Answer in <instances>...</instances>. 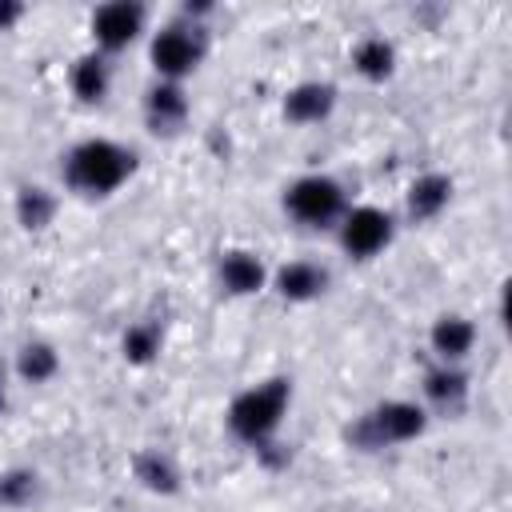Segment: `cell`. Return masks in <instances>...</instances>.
Masks as SVG:
<instances>
[{
    "mask_svg": "<svg viewBox=\"0 0 512 512\" xmlns=\"http://www.w3.org/2000/svg\"><path fill=\"white\" fill-rule=\"evenodd\" d=\"M136 168V156L112 140H80L68 156H64V180L72 192L84 196H108L116 192Z\"/></svg>",
    "mask_w": 512,
    "mask_h": 512,
    "instance_id": "1",
    "label": "cell"
},
{
    "mask_svg": "<svg viewBox=\"0 0 512 512\" xmlns=\"http://www.w3.org/2000/svg\"><path fill=\"white\" fill-rule=\"evenodd\" d=\"M288 400H292V384L288 380H264V384H256V388H248V392H240L232 404H228V428H232V436L236 440H244V444H264V440H272L276 436V428H280V420H284V412H288Z\"/></svg>",
    "mask_w": 512,
    "mask_h": 512,
    "instance_id": "2",
    "label": "cell"
},
{
    "mask_svg": "<svg viewBox=\"0 0 512 512\" xmlns=\"http://www.w3.org/2000/svg\"><path fill=\"white\" fill-rule=\"evenodd\" d=\"M284 208H288L292 220H300L308 228H328L348 212V200H344V188L332 176L312 172V176H300V180L288 184Z\"/></svg>",
    "mask_w": 512,
    "mask_h": 512,
    "instance_id": "4",
    "label": "cell"
},
{
    "mask_svg": "<svg viewBox=\"0 0 512 512\" xmlns=\"http://www.w3.org/2000/svg\"><path fill=\"white\" fill-rule=\"evenodd\" d=\"M32 496V472H8L0 476V504H24Z\"/></svg>",
    "mask_w": 512,
    "mask_h": 512,
    "instance_id": "21",
    "label": "cell"
},
{
    "mask_svg": "<svg viewBox=\"0 0 512 512\" xmlns=\"http://www.w3.org/2000/svg\"><path fill=\"white\" fill-rule=\"evenodd\" d=\"M336 108V88L328 80H304L284 96V116L292 124H320Z\"/></svg>",
    "mask_w": 512,
    "mask_h": 512,
    "instance_id": "8",
    "label": "cell"
},
{
    "mask_svg": "<svg viewBox=\"0 0 512 512\" xmlns=\"http://www.w3.org/2000/svg\"><path fill=\"white\" fill-rule=\"evenodd\" d=\"M392 244V216L384 208H352L340 216V248L356 260H368Z\"/></svg>",
    "mask_w": 512,
    "mask_h": 512,
    "instance_id": "5",
    "label": "cell"
},
{
    "mask_svg": "<svg viewBox=\"0 0 512 512\" xmlns=\"http://www.w3.org/2000/svg\"><path fill=\"white\" fill-rule=\"evenodd\" d=\"M108 64H104V56H96V52H88V56H80L76 64H72V92L84 100V104H100L104 96H108Z\"/></svg>",
    "mask_w": 512,
    "mask_h": 512,
    "instance_id": "17",
    "label": "cell"
},
{
    "mask_svg": "<svg viewBox=\"0 0 512 512\" xmlns=\"http://www.w3.org/2000/svg\"><path fill=\"white\" fill-rule=\"evenodd\" d=\"M148 52H152L156 72H160L164 80H176V84H180V76H188V72L200 64L204 44H200L196 28L172 24V28H164V32L152 36V48H148Z\"/></svg>",
    "mask_w": 512,
    "mask_h": 512,
    "instance_id": "6",
    "label": "cell"
},
{
    "mask_svg": "<svg viewBox=\"0 0 512 512\" xmlns=\"http://www.w3.org/2000/svg\"><path fill=\"white\" fill-rule=\"evenodd\" d=\"M16 220L28 232H44L56 220V196L48 188H40V184H24L16 192Z\"/></svg>",
    "mask_w": 512,
    "mask_h": 512,
    "instance_id": "15",
    "label": "cell"
},
{
    "mask_svg": "<svg viewBox=\"0 0 512 512\" xmlns=\"http://www.w3.org/2000/svg\"><path fill=\"white\" fill-rule=\"evenodd\" d=\"M144 116H148L152 132H176L188 120V92L176 80H160L144 96Z\"/></svg>",
    "mask_w": 512,
    "mask_h": 512,
    "instance_id": "9",
    "label": "cell"
},
{
    "mask_svg": "<svg viewBox=\"0 0 512 512\" xmlns=\"http://www.w3.org/2000/svg\"><path fill=\"white\" fill-rule=\"evenodd\" d=\"M120 348H124V360H128V364H152L156 352H160V324H156V320H136V324L124 332Z\"/></svg>",
    "mask_w": 512,
    "mask_h": 512,
    "instance_id": "20",
    "label": "cell"
},
{
    "mask_svg": "<svg viewBox=\"0 0 512 512\" xmlns=\"http://www.w3.org/2000/svg\"><path fill=\"white\" fill-rule=\"evenodd\" d=\"M428 428V412L412 400H384L380 408H372L368 416H360L352 424V444L372 452V448H384V444H408L416 436H424Z\"/></svg>",
    "mask_w": 512,
    "mask_h": 512,
    "instance_id": "3",
    "label": "cell"
},
{
    "mask_svg": "<svg viewBox=\"0 0 512 512\" xmlns=\"http://www.w3.org/2000/svg\"><path fill=\"white\" fill-rule=\"evenodd\" d=\"M144 4L136 0H112V4H100L92 12V36L100 48L116 52V48H128L140 32H144Z\"/></svg>",
    "mask_w": 512,
    "mask_h": 512,
    "instance_id": "7",
    "label": "cell"
},
{
    "mask_svg": "<svg viewBox=\"0 0 512 512\" xmlns=\"http://www.w3.org/2000/svg\"><path fill=\"white\" fill-rule=\"evenodd\" d=\"M272 284H276V292L284 300L304 304V300H312V296H320L328 288V272L320 264H312V260H288V264L276 268V280Z\"/></svg>",
    "mask_w": 512,
    "mask_h": 512,
    "instance_id": "10",
    "label": "cell"
},
{
    "mask_svg": "<svg viewBox=\"0 0 512 512\" xmlns=\"http://www.w3.org/2000/svg\"><path fill=\"white\" fill-rule=\"evenodd\" d=\"M428 340H432V352L440 356V364H456V360H464V356L472 352V344H476V324L464 320V316H440V320L432 324Z\"/></svg>",
    "mask_w": 512,
    "mask_h": 512,
    "instance_id": "12",
    "label": "cell"
},
{
    "mask_svg": "<svg viewBox=\"0 0 512 512\" xmlns=\"http://www.w3.org/2000/svg\"><path fill=\"white\" fill-rule=\"evenodd\" d=\"M264 280H268V272H264V264H260L256 252L232 248V252L220 256V284H224L232 296H252V292L264 288Z\"/></svg>",
    "mask_w": 512,
    "mask_h": 512,
    "instance_id": "11",
    "label": "cell"
},
{
    "mask_svg": "<svg viewBox=\"0 0 512 512\" xmlns=\"http://www.w3.org/2000/svg\"><path fill=\"white\" fill-rule=\"evenodd\" d=\"M448 200H452V176L424 172L408 188V216L412 220H432V216H440L448 208Z\"/></svg>",
    "mask_w": 512,
    "mask_h": 512,
    "instance_id": "13",
    "label": "cell"
},
{
    "mask_svg": "<svg viewBox=\"0 0 512 512\" xmlns=\"http://www.w3.org/2000/svg\"><path fill=\"white\" fill-rule=\"evenodd\" d=\"M424 396L436 408H460L468 396V376L456 364H436L424 372Z\"/></svg>",
    "mask_w": 512,
    "mask_h": 512,
    "instance_id": "14",
    "label": "cell"
},
{
    "mask_svg": "<svg viewBox=\"0 0 512 512\" xmlns=\"http://www.w3.org/2000/svg\"><path fill=\"white\" fill-rule=\"evenodd\" d=\"M136 480L148 488V492H160V496H172L176 488H180V472H176V464L168 460V456H160V452H140L136 456Z\"/></svg>",
    "mask_w": 512,
    "mask_h": 512,
    "instance_id": "18",
    "label": "cell"
},
{
    "mask_svg": "<svg viewBox=\"0 0 512 512\" xmlns=\"http://www.w3.org/2000/svg\"><path fill=\"white\" fill-rule=\"evenodd\" d=\"M16 372H20V380H28V384H44V380H52V376L60 372V356H56L52 344L32 340V344H24V348L16 352Z\"/></svg>",
    "mask_w": 512,
    "mask_h": 512,
    "instance_id": "19",
    "label": "cell"
},
{
    "mask_svg": "<svg viewBox=\"0 0 512 512\" xmlns=\"http://www.w3.org/2000/svg\"><path fill=\"white\" fill-rule=\"evenodd\" d=\"M352 64L364 80H388L392 68H396V48L384 40V36H364L356 48H352Z\"/></svg>",
    "mask_w": 512,
    "mask_h": 512,
    "instance_id": "16",
    "label": "cell"
},
{
    "mask_svg": "<svg viewBox=\"0 0 512 512\" xmlns=\"http://www.w3.org/2000/svg\"><path fill=\"white\" fill-rule=\"evenodd\" d=\"M20 16H24V4H16V0H0V32H8Z\"/></svg>",
    "mask_w": 512,
    "mask_h": 512,
    "instance_id": "22",
    "label": "cell"
}]
</instances>
